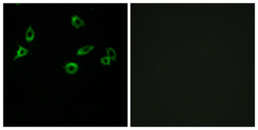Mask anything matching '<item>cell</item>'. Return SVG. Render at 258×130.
<instances>
[{
  "label": "cell",
  "mask_w": 258,
  "mask_h": 130,
  "mask_svg": "<svg viewBox=\"0 0 258 130\" xmlns=\"http://www.w3.org/2000/svg\"><path fill=\"white\" fill-rule=\"evenodd\" d=\"M78 67L79 66L78 64L73 62L68 63L65 66L66 72L69 74H75L78 70Z\"/></svg>",
  "instance_id": "obj_1"
},
{
  "label": "cell",
  "mask_w": 258,
  "mask_h": 130,
  "mask_svg": "<svg viewBox=\"0 0 258 130\" xmlns=\"http://www.w3.org/2000/svg\"><path fill=\"white\" fill-rule=\"evenodd\" d=\"M71 24L76 28H78L79 27L84 26V23L83 20L79 18L77 15H74L72 16Z\"/></svg>",
  "instance_id": "obj_2"
},
{
  "label": "cell",
  "mask_w": 258,
  "mask_h": 130,
  "mask_svg": "<svg viewBox=\"0 0 258 130\" xmlns=\"http://www.w3.org/2000/svg\"><path fill=\"white\" fill-rule=\"evenodd\" d=\"M94 46L87 45L81 48L78 50L77 54L78 55H82L88 54L94 48Z\"/></svg>",
  "instance_id": "obj_3"
},
{
  "label": "cell",
  "mask_w": 258,
  "mask_h": 130,
  "mask_svg": "<svg viewBox=\"0 0 258 130\" xmlns=\"http://www.w3.org/2000/svg\"><path fill=\"white\" fill-rule=\"evenodd\" d=\"M34 37H35V32L34 30H32L31 27V24H30L26 33L25 40L27 42H31L33 40Z\"/></svg>",
  "instance_id": "obj_4"
},
{
  "label": "cell",
  "mask_w": 258,
  "mask_h": 130,
  "mask_svg": "<svg viewBox=\"0 0 258 130\" xmlns=\"http://www.w3.org/2000/svg\"><path fill=\"white\" fill-rule=\"evenodd\" d=\"M19 48L18 50V51H17V55L15 56L13 60H15V59H17V58L24 56V55H26L28 54V50L25 48L24 47H22V46L19 45Z\"/></svg>",
  "instance_id": "obj_5"
},
{
  "label": "cell",
  "mask_w": 258,
  "mask_h": 130,
  "mask_svg": "<svg viewBox=\"0 0 258 130\" xmlns=\"http://www.w3.org/2000/svg\"><path fill=\"white\" fill-rule=\"evenodd\" d=\"M107 53L108 54V57H109L110 59H112L113 61H116V54L115 51L112 48L109 47L106 48Z\"/></svg>",
  "instance_id": "obj_6"
},
{
  "label": "cell",
  "mask_w": 258,
  "mask_h": 130,
  "mask_svg": "<svg viewBox=\"0 0 258 130\" xmlns=\"http://www.w3.org/2000/svg\"><path fill=\"white\" fill-rule=\"evenodd\" d=\"M102 64L104 65H110V59L108 56H104L100 59Z\"/></svg>",
  "instance_id": "obj_7"
}]
</instances>
